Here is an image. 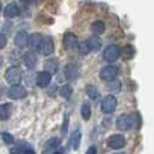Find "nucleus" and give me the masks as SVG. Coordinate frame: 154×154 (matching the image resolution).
<instances>
[{
    "mask_svg": "<svg viewBox=\"0 0 154 154\" xmlns=\"http://www.w3.org/2000/svg\"><path fill=\"white\" fill-rule=\"evenodd\" d=\"M20 2L23 4H31V3H35L36 0H20Z\"/></svg>",
    "mask_w": 154,
    "mask_h": 154,
    "instance_id": "obj_35",
    "label": "nucleus"
},
{
    "mask_svg": "<svg viewBox=\"0 0 154 154\" xmlns=\"http://www.w3.org/2000/svg\"><path fill=\"white\" fill-rule=\"evenodd\" d=\"M85 91H86V95L90 97L91 100H96V99H99V96H100V94H99V90H97V88L95 86V85H93V84H89V85H86V88H85Z\"/></svg>",
    "mask_w": 154,
    "mask_h": 154,
    "instance_id": "obj_21",
    "label": "nucleus"
},
{
    "mask_svg": "<svg viewBox=\"0 0 154 154\" xmlns=\"http://www.w3.org/2000/svg\"><path fill=\"white\" fill-rule=\"evenodd\" d=\"M136 54V49L133 48V46L131 45H127L122 48V51H120V56H122V58L125 60H128V59H132Z\"/></svg>",
    "mask_w": 154,
    "mask_h": 154,
    "instance_id": "obj_17",
    "label": "nucleus"
},
{
    "mask_svg": "<svg viewBox=\"0 0 154 154\" xmlns=\"http://www.w3.org/2000/svg\"><path fill=\"white\" fill-rule=\"evenodd\" d=\"M37 51H38V52H40L41 54H43V56L52 54V53H53V51H54V45H53L52 40H51L49 37L43 38L42 42L40 43V46H38Z\"/></svg>",
    "mask_w": 154,
    "mask_h": 154,
    "instance_id": "obj_8",
    "label": "nucleus"
},
{
    "mask_svg": "<svg viewBox=\"0 0 154 154\" xmlns=\"http://www.w3.org/2000/svg\"><path fill=\"white\" fill-rule=\"evenodd\" d=\"M10 154H22L17 148H11L10 149Z\"/></svg>",
    "mask_w": 154,
    "mask_h": 154,
    "instance_id": "obj_34",
    "label": "nucleus"
},
{
    "mask_svg": "<svg viewBox=\"0 0 154 154\" xmlns=\"http://www.w3.org/2000/svg\"><path fill=\"white\" fill-rule=\"evenodd\" d=\"M121 88H122V85H121V82H119V80H111V82H109V90L111 91V93H120L121 91Z\"/></svg>",
    "mask_w": 154,
    "mask_h": 154,
    "instance_id": "obj_27",
    "label": "nucleus"
},
{
    "mask_svg": "<svg viewBox=\"0 0 154 154\" xmlns=\"http://www.w3.org/2000/svg\"><path fill=\"white\" fill-rule=\"evenodd\" d=\"M17 149L23 154H36L33 148L26 142H19L17 143Z\"/></svg>",
    "mask_w": 154,
    "mask_h": 154,
    "instance_id": "obj_24",
    "label": "nucleus"
},
{
    "mask_svg": "<svg viewBox=\"0 0 154 154\" xmlns=\"http://www.w3.org/2000/svg\"><path fill=\"white\" fill-rule=\"evenodd\" d=\"M27 95V91L22 85H11V88L8 90V96L12 100H20V99H23L26 97Z\"/></svg>",
    "mask_w": 154,
    "mask_h": 154,
    "instance_id": "obj_6",
    "label": "nucleus"
},
{
    "mask_svg": "<svg viewBox=\"0 0 154 154\" xmlns=\"http://www.w3.org/2000/svg\"><path fill=\"white\" fill-rule=\"evenodd\" d=\"M80 113H82V117L85 121H88L89 119H90V116H91V106H90V104H88V102L83 104L82 109H80Z\"/></svg>",
    "mask_w": 154,
    "mask_h": 154,
    "instance_id": "obj_25",
    "label": "nucleus"
},
{
    "mask_svg": "<svg viewBox=\"0 0 154 154\" xmlns=\"http://www.w3.org/2000/svg\"><path fill=\"white\" fill-rule=\"evenodd\" d=\"M59 95L63 97V99H67L69 100L73 95V88L69 85V84H66V85H63L60 89H59Z\"/></svg>",
    "mask_w": 154,
    "mask_h": 154,
    "instance_id": "obj_22",
    "label": "nucleus"
},
{
    "mask_svg": "<svg viewBox=\"0 0 154 154\" xmlns=\"http://www.w3.org/2000/svg\"><path fill=\"white\" fill-rule=\"evenodd\" d=\"M58 66L59 63L56 58H51V59H47L45 62V72H47L48 74H56L58 72Z\"/></svg>",
    "mask_w": 154,
    "mask_h": 154,
    "instance_id": "obj_13",
    "label": "nucleus"
},
{
    "mask_svg": "<svg viewBox=\"0 0 154 154\" xmlns=\"http://www.w3.org/2000/svg\"><path fill=\"white\" fill-rule=\"evenodd\" d=\"M20 14V10H19V6L15 4V3H10L5 6L4 9V15L5 17L8 19H12V17H15Z\"/></svg>",
    "mask_w": 154,
    "mask_h": 154,
    "instance_id": "obj_14",
    "label": "nucleus"
},
{
    "mask_svg": "<svg viewBox=\"0 0 154 154\" xmlns=\"http://www.w3.org/2000/svg\"><path fill=\"white\" fill-rule=\"evenodd\" d=\"M11 115V105L10 104H3L0 105V121L9 120Z\"/></svg>",
    "mask_w": 154,
    "mask_h": 154,
    "instance_id": "obj_20",
    "label": "nucleus"
},
{
    "mask_svg": "<svg viewBox=\"0 0 154 154\" xmlns=\"http://www.w3.org/2000/svg\"><path fill=\"white\" fill-rule=\"evenodd\" d=\"M3 94H4V88L0 85V99H2V96H3Z\"/></svg>",
    "mask_w": 154,
    "mask_h": 154,
    "instance_id": "obj_36",
    "label": "nucleus"
},
{
    "mask_svg": "<svg viewBox=\"0 0 154 154\" xmlns=\"http://www.w3.org/2000/svg\"><path fill=\"white\" fill-rule=\"evenodd\" d=\"M86 43H88L89 48H90V51H99L100 47H101V41L99 40L96 36L90 37V38H89V40L86 41Z\"/></svg>",
    "mask_w": 154,
    "mask_h": 154,
    "instance_id": "obj_23",
    "label": "nucleus"
},
{
    "mask_svg": "<svg viewBox=\"0 0 154 154\" xmlns=\"http://www.w3.org/2000/svg\"><path fill=\"white\" fill-rule=\"evenodd\" d=\"M80 140H82V132L80 131H75L73 132V134L70 136V140L69 143L72 146V148L74 150H78L80 147Z\"/></svg>",
    "mask_w": 154,
    "mask_h": 154,
    "instance_id": "obj_19",
    "label": "nucleus"
},
{
    "mask_svg": "<svg viewBox=\"0 0 154 154\" xmlns=\"http://www.w3.org/2000/svg\"><path fill=\"white\" fill-rule=\"evenodd\" d=\"M119 74V68L115 67V66H107V67H104L100 72V78L105 82H111V80H115L116 76Z\"/></svg>",
    "mask_w": 154,
    "mask_h": 154,
    "instance_id": "obj_3",
    "label": "nucleus"
},
{
    "mask_svg": "<svg viewBox=\"0 0 154 154\" xmlns=\"http://www.w3.org/2000/svg\"><path fill=\"white\" fill-rule=\"evenodd\" d=\"M63 45H64L66 48L72 49V48H74L76 45H78V38H76V36L73 32H67L66 35L63 36Z\"/></svg>",
    "mask_w": 154,
    "mask_h": 154,
    "instance_id": "obj_12",
    "label": "nucleus"
},
{
    "mask_svg": "<svg viewBox=\"0 0 154 154\" xmlns=\"http://www.w3.org/2000/svg\"><path fill=\"white\" fill-rule=\"evenodd\" d=\"M2 66H3V58H2V56H0V68H2Z\"/></svg>",
    "mask_w": 154,
    "mask_h": 154,
    "instance_id": "obj_37",
    "label": "nucleus"
},
{
    "mask_svg": "<svg viewBox=\"0 0 154 154\" xmlns=\"http://www.w3.org/2000/svg\"><path fill=\"white\" fill-rule=\"evenodd\" d=\"M115 154H126L125 152H120V153H115Z\"/></svg>",
    "mask_w": 154,
    "mask_h": 154,
    "instance_id": "obj_38",
    "label": "nucleus"
},
{
    "mask_svg": "<svg viewBox=\"0 0 154 154\" xmlns=\"http://www.w3.org/2000/svg\"><path fill=\"white\" fill-rule=\"evenodd\" d=\"M78 49H79V53H80V54H83V56L89 54V53L91 52L90 48H89V46H88V43H86V41L80 42V43L78 45Z\"/></svg>",
    "mask_w": 154,
    "mask_h": 154,
    "instance_id": "obj_29",
    "label": "nucleus"
},
{
    "mask_svg": "<svg viewBox=\"0 0 154 154\" xmlns=\"http://www.w3.org/2000/svg\"><path fill=\"white\" fill-rule=\"evenodd\" d=\"M6 42H8L6 36H5L4 33H0V49L4 48V47L6 46Z\"/></svg>",
    "mask_w": 154,
    "mask_h": 154,
    "instance_id": "obj_31",
    "label": "nucleus"
},
{
    "mask_svg": "<svg viewBox=\"0 0 154 154\" xmlns=\"http://www.w3.org/2000/svg\"><path fill=\"white\" fill-rule=\"evenodd\" d=\"M52 154H66V149H64L63 147H59V148H57Z\"/></svg>",
    "mask_w": 154,
    "mask_h": 154,
    "instance_id": "obj_33",
    "label": "nucleus"
},
{
    "mask_svg": "<svg viewBox=\"0 0 154 154\" xmlns=\"http://www.w3.org/2000/svg\"><path fill=\"white\" fill-rule=\"evenodd\" d=\"M63 72H64V76H66L68 80H75L79 76V68L74 63L67 64V66L64 67Z\"/></svg>",
    "mask_w": 154,
    "mask_h": 154,
    "instance_id": "obj_9",
    "label": "nucleus"
},
{
    "mask_svg": "<svg viewBox=\"0 0 154 154\" xmlns=\"http://www.w3.org/2000/svg\"><path fill=\"white\" fill-rule=\"evenodd\" d=\"M86 154H97V148L95 146L89 147V149L86 150Z\"/></svg>",
    "mask_w": 154,
    "mask_h": 154,
    "instance_id": "obj_32",
    "label": "nucleus"
},
{
    "mask_svg": "<svg viewBox=\"0 0 154 154\" xmlns=\"http://www.w3.org/2000/svg\"><path fill=\"white\" fill-rule=\"evenodd\" d=\"M5 79L11 85H19L22 79V72L19 67H10L5 72Z\"/></svg>",
    "mask_w": 154,
    "mask_h": 154,
    "instance_id": "obj_1",
    "label": "nucleus"
},
{
    "mask_svg": "<svg viewBox=\"0 0 154 154\" xmlns=\"http://www.w3.org/2000/svg\"><path fill=\"white\" fill-rule=\"evenodd\" d=\"M27 38H29V35L26 31H20L17 32V35L15 36V45L20 48L25 47L27 45Z\"/></svg>",
    "mask_w": 154,
    "mask_h": 154,
    "instance_id": "obj_18",
    "label": "nucleus"
},
{
    "mask_svg": "<svg viewBox=\"0 0 154 154\" xmlns=\"http://www.w3.org/2000/svg\"><path fill=\"white\" fill-rule=\"evenodd\" d=\"M91 31H93L95 35L104 33V31H105V23L102 22V21H95V22L91 25Z\"/></svg>",
    "mask_w": 154,
    "mask_h": 154,
    "instance_id": "obj_26",
    "label": "nucleus"
},
{
    "mask_svg": "<svg viewBox=\"0 0 154 154\" xmlns=\"http://www.w3.org/2000/svg\"><path fill=\"white\" fill-rule=\"evenodd\" d=\"M59 146H60V138H58V137H52V138H49L47 142L45 143V147H43L42 153H43V154L53 153L57 148H59Z\"/></svg>",
    "mask_w": 154,
    "mask_h": 154,
    "instance_id": "obj_10",
    "label": "nucleus"
},
{
    "mask_svg": "<svg viewBox=\"0 0 154 154\" xmlns=\"http://www.w3.org/2000/svg\"><path fill=\"white\" fill-rule=\"evenodd\" d=\"M51 79H52V75L48 74L47 72H40L36 76V84L40 88H47L51 83Z\"/></svg>",
    "mask_w": 154,
    "mask_h": 154,
    "instance_id": "obj_11",
    "label": "nucleus"
},
{
    "mask_svg": "<svg viewBox=\"0 0 154 154\" xmlns=\"http://www.w3.org/2000/svg\"><path fill=\"white\" fill-rule=\"evenodd\" d=\"M117 106V100L113 95H107L101 102V110L104 113H112L116 110Z\"/></svg>",
    "mask_w": 154,
    "mask_h": 154,
    "instance_id": "obj_4",
    "label": "nucleus"
},
{
    "mask_svg": "<svg viewBox=\"0 0 154 154\" xmlns=\"http://www.w3.org/2000/svg\"><path fill=\"white\" fill-rule=\"evenodd\" d=\"M120 48H119V46H116V45H110V46H107L106 48H105V51H104V59L106 60V62H109V63H112V62H115L119 57H120Z\"/></svg>",
    "mask_w": 154,
    "mask_h": 154,
    "instance_id": "obj_5",
    "label": "nucleus"
},
{
    "mask_svg": "<svg viewBox=\"0 0 154 154\" xmlns=\"http://www.w3.org/2000/svg\"><path fill=\"white\" fill-rule=\"evenodd\" d=\"M0 8H2V6H0Z\"/></svg>",
    "mask_w": 154,
    "mask_h": 154,
    "instance_id": "obj_39",
    "label": "nucleus"
},
{
    "mask_svg": "<svg viewBox=\"0 0 154 154\" xmlns=\"http://www.w3.org/2000/svg\"><path fill=\"white\" fill-rule=\"evenodd\" d=\"M22 59H23L25 66H26L29 69H33V68L36 67V64H37V57H36L32 52H27V53H25Z\"/></svg>",
    "mask_w": 154,
    "mask_h": 154,
    "instance_id": "obj_16",
    "label": "nucleus"
},
{
    "mask_svg": "<svg viewBox=\"0 0 154 154\" xmlns=\"http://www.w3.org/2000/svg\"><path fill=\"white\" fill-rule=\"evenodd\" d=\"M116 126L120 131H128L134 126V115H127L123 113L119 116Z\"/></svg>",
    "mask_w": 154,
    "mask_h": 154,
    "instance_id": "obj_2",
    "label": "nucleus"
},
{
    "mask_svg": "<svg viewBox=\"0 0 154 154\" xmlns=\"http://www.w3.org/2000/svg\"><path fill=\"white\" fill-rule=\"evenodd\" d=\"M107 146L111 149H121L126 146V139L122 134H112L107 138Z\"/></svg>",
    "mask_w": 154,
    "mask_h": 154,
    "instance_id": "obj_7",
    "label": "nucleus"
},
{
    "mask_svg": "<svg viewBox=\"0 0 154 154\" xmlns=\"http://www.w3.org/2000/svg\"><path fill=\"white\" fill-rule=\"evenodd\" d=\"M0 136H2V139H3V142L6 143V144H12L15 142V138L12 134H10L9 132H2L0 133Z\"/></svg>",
    "mask_w": 154,
    "mask_h": 154,
    "instance_id": "obj_28",
    "label": "nucleus"
},
{
    "mask_svg": "<svg viewBox=\"0 0 154 154\" xmlns=\"http://www.w3.org/2000/svg\"><path fill=\"white\" fill-rule=\"evenodd\" d=\"M68 122H69V116L68 115H66L64 116V121H63V125H62V136H66L67 134V130H68Z\"/></svg>",
    "mask_w": 154,
    "mask_h": 154,
    "instance_id": "obj_30",
    "label": "nucleus"
},
{
    "mask_svg": "<svg viewBox=\"0 0 154 154\" xmlns=\"http://www.w3.org/2000/svg\"><path fill=\"white\" fill-rule=\"evenodd\" d=\"M42 40H43V36H42L41 33H32V35H30L29 38H27V43H29V46H30L31 48L37 49L38 46H40V43L42 42Z\"/></svg>",
    "mask_w": 154,
    "mask_h": 154,
    "instance_id": "obj_15",
    "label": "nucleus"
}]
</instances>
